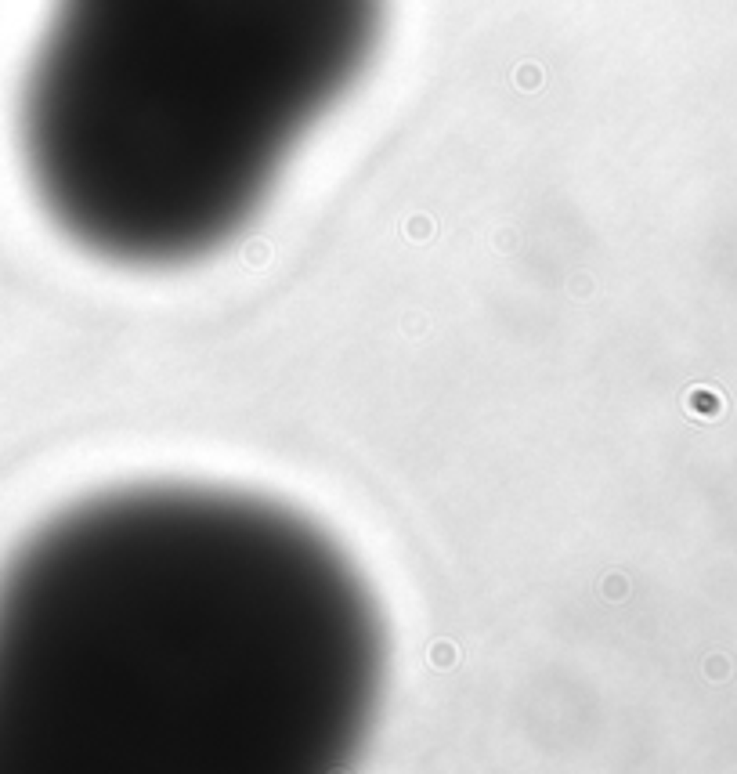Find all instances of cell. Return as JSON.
I'll use <instances>...</instances> for the list:
<instances>
[{
	"label": "cell",
	"instance_id": "cell-1",
	"mask_svg": "<svg viewBox=\"0 0 737 774\" xmlns=\"http://www.w3.org/2000/svg\"><path fill=\"white\" fill-rule=\"evenodd\" d=\"M361 576L293 510L141 485L0 576V774H318L383 687Z\"/></svg>",
	"mask_w": 737,
	"mask_h": 774
},
{
	"label": "cell",
	"instance_id": "cell-2",
	"mask_svg": "<svg viewBox=\"0 0 737 774\" xmlns=\"http://www.w3.org/2000/svg\"><path fill=\"white\" fill-rule=\"evenodd\" d=\"M387 0H55L22 156L55 225L119 264L239 235L365 72Z\"/></svg>",
	"mask_w": 737,
	"mask_h": 774
}]
</instances>
